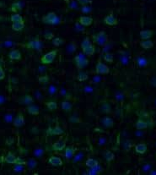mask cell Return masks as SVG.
Listing matches in <instances>:
<instances>
[{
  "mask_svg": "<svg viewBox=\"0 0 156 175\" xmlns=\"http://www.w3.org/2000/svg\"><path fill=\"white\" fill-rule=\"evenodd\" d=\"M92 40L94 43L98 44L100 46H105L108 42V36L106 31H100L98 33H95L92 36Z\"/></svg>",
  "mask_w": 156,
  "mask_h": 175,
  "instance_id": "6da1fadb",
  "label": "cell"
},
{
  "mask_svg": "<svg viewBox=\"0 0 156 175\" xmlns=\"http://www.w3.org/2000/svg\"><path fill=\"white\" fill-rule=\"evenodd\" d=\"M42 22L48 25H58L61 21L54 12H49L47 15L42 17Z\"/></svg>",
  "mask_w": 156,
  "mask_h": 175,
  "instance_id": "7a4b0ae2",
  "label": "cell"
},
{
  "mask_svg": "<svg viewBox=\"0 0 156 175\" xmlns=\"http://www.w3.org/2000/svg\"><path fill=\"white\" fill-rule=\"evenodd\" d=\"M74 64L78 70L84 69L85 66H87L89 64V59L85 58V55L84 54V53H79L78 55L75 56L74 58Z\"/></svg>",
  "mask_w": 156,
  "mask_h": 175,
  "instance_id": "3957f363",
  "label": "cell"
},
{
  "mask_svg": "<svg viewBox=\"0 0 156 175\" xmlns=\"http://www.w3.org/2000/svg\"><path fill=\"white\" fill-rule=\"evenodd\" d=\"M57 53H58V49H54V50H52V51L48 52L46 54H44L41 58L42 64H52L53 62V60L56 58Z\"/></svg>",
  "mask_w": 156,
  "mask_h": 175,
  "instance_id": "277c9868",
  "label": "cell"
},
{
  "mask_svg": "<svg viewBox=\"0 0 156 175\" xmlns=\"http://www.w3.org/2000/svg\"><path fill=\"white\" fill-rule=\"evenodd\" d=\"M25 47H26L29 49H33V50H36V51L40 52V51H42V43L39 38H35L30 42L26 43L25 44Z\"/></svg>",
  "mask_w": 156,
  "mask_h": 175,
  "instance_id": "5b68a950",
  "label": "cell"
},
{
  "mask_svg": "<svg viewBox=\"0 0 156 175\" xmlns=\"http://www.w3.org/2000/svg\"><path fill=\"white\" fill-rule=\"evenodd\" d=\"M109 67L105 64H103L100 60H99L95 66V73L98 74H109Z\"/></svg>",
  "mask_w": 156,
  "mask_h": 175,
  "instance_id": "8992f818",
  "label": "cell"
},
{
  "mask_svg": "<svg viewBox=\"0 0 156 175\" xmlns=\"http://www.w3.org/2000/svg\"><path fill=\"white\" fill-rule=\"evenodd\" d=\"M13 124L15 127H17V128L22 127L25 124V118L21 113H19L18 115L15 117V118L13 121Z\"/></svg>",
  "mask_w": 156,
  "mask_h": 175,
  "instance_id": "52a82bcc",
  "label": "cell"
},
{
  "mask_svg": "<svg viewBox=\"0 0 156 175\" xmlns=\"http://www.w3.org/2000/svg\"><path fill=\"white\" fill-rule=\"evenodd\" d=\"M104 22H105V24L110 26H116L118 24V20L112 14L106 15L104 19Z\"/></svg>",
  "mask_w": 156,
  "mask_h": 175,
  "instance_id": "ba28073f",
  "label": "cell"
},
{
  "mask_svg": "<svg viewBox=\"0 0 156 175\" xmlns=\"http://www.w3.org/2000/svg\"><path fill=\"white\" fill-rule=\"evenodd\" d=\"M76 151H77V148H74V147H73V146H67V147H65L64 157H65L68 160H69V159H71V158L74 157V153H75Z\"/></svg>",
  "mask_w": 156,
  "mask_h": 175,
  "instance_id": "9c48e42d",
  "label": "cell"
},
{
  "mask_svg": "<svg viewBox=\"0 0 156 175\" xmlns=\"http://www.w3.org/2000/svg\"><path fill=\"white\" fill-rule=\"evenodd\" d=\"M47 133L49 135H60L62 134L64 132L59 125H57L54 128H48Z\"/></svg>",
  "mask_w": 156,
  "mask_h": 175,
  "instance_id": "30bf717a",
  "label": "cell"
},
{
  "mask_svg": "<svg viewBox=\"0 0 156 175\" xmlns=\"http://www.w3.org/2000/svg\"><path fill=\"white\" fill-rule=\"evenodd\" d=\"M78 22L83 26H89L93 23V18L90 16H80L78 19Z\"/></svg>",
  "mask_w": 156,
  "mask_h": 175,
  "instance_id": "8fae6325",
  "label": "cell"
},
{
  "mask_svg": "<svg viewBox=\"0 0 156 175\" xmlns=\"http://www.w3.org/2000/svg\"><path fill=\"white\" fill-rule=\"evenodd\" d=\"M48 162L54 166V167H58V166H62V161L60 157H56V156H52L49 159H48Z\"/></svg>",
  "mask_w": 156,
  "mask_h": 175,
  "instance_id": "7c38bea8",
  "label": "cell"
},
{
  "mask_svg": "<svg viewBox=\"0 0 156 175\" xmlns=\"http://www.w3.org/2000/svg\"><path fill=\"white\" fill-rule=\"evenodd\" d=\"M52 149L56 151H61L63 149H65L66 147V142L65 141H57L55 143L52 144Z\"/></svg>",
  "mask_w": 156,
  "mask_h": 175,
  "instance_id": "4fadbf2b",
  "label": "cell"
},
{
  "mask_svg": "<svg viewBox=\"0 0 156 175\" xmlns=\"http://www.w3.org/2000/svg\"><path fill=\"white\" fill-rule=\"evenodd\" d=\"M154 34V31L151 30H141L139 35L142 40H148Z\"/></svg>",
  "mask_w": 156,
  "mask_h": 175,
  "instance_id": "5bb4252c",
  "label": "cell"
},
{
  "mask_svg": "<svg viewBox=\"0 0 156 175\" xmlns=\"http://www.w3.org/2000/svg\"><path fill=\"white\" fill-rule=\"evenodd\" d=\"M9 58L11 60H20L21 59V53L18 49H14L9 53Z\"/></svg>",
  "mask_w": 156,
  "mask_h": 175,
  "instance_id": "9a60e30c",
  "label": "cell"
},
{
  "mask_svg": "<svg viewBox=\"0 0 156 175\" xmlns=\"http://www.w3.org/2000/svg\"><path fill=\"white\" fill-rule=\"evenodd\" d=\"M83 53L86 56H92L94 53H95V47H94V45L91 44L89 47H85L84 49H83Z\"/></svg>",
  "mask_w": 156,
  "mask_h": 175,
  "instance_id": "2e32d148",
  "label": "cell"
},
{
  "mask_svg": "<svg viewBox=\"0 0 156 175\" xmlns=\"http://www.w3.org/2000/svg\"><path fill=\"white\" fill-rule=\"evenodd\" d=\"M147 145L144 144V143H140V144H138L137 146H135V151L139 154H144L146 151H147Z\"/></svg>",
  "mask_w": 156,
  "mask_h": 175,
  "instance_id": "e0dca14e",
  "label": "cell"
},
{
  "mask_svg": "<svg viewBox=\"0 0 156 175\" xmlns=\"http://www.w3.org/2000/svg\"><path fill=\"white\" fill-rule=\"evenodd\" d=\"M27 112L31 114V115H38L39 113H40V110H39V107L35 106V105H28L27 107Z\"/></svg>",
  "mask_w": 156,
  "mask_h": 175,
  "instance_id": "ac0fdd59",
  "label": "cell"
},
{
  "mask_svg": "<svg viewBox=\"0 0 156 175\" xmlns=\"http://www.w3.org/2000/svg\"><path fill=\"white\" fill-rule=\"evenodd\" d=\"M136 128L139 130H145L148 128L149 124L146 121L144 120H142V119H139L137 122H136V124H135Z\"/></svg>",
  "mask_w": 156,
  "mask_h": 175,
  "instance_id": "d6986e66",
  "label": "cell"
},
{
  "mask_svg": "<svg viewBox=\"0 0 156 175\" xmlns=\"http://www.w3.org/2000/svg\"><path fill=\"white\" fill-rule=\"evenodd\" d=\"M12 29L15 31H20L25 27V21H19V22H14L11 26Z\"/></svg>",
  "mask_w": 156,
  "mask_h": 175,
  "instance_id": "ffe728a7",
  "label": "cell"
},
{
  "mask_svg": "<svg viewBox=\"0 0 156 175\" xmlns=\"http://www.w3.org/2000/svg\"><path fill=\"white\" fill-rule=\"evenodd\" d=\"M22 9V6H21V3L19 2H15L11 4V7L9 9L10 11L14 12V13H18L19 11H21Z\"/></svg>",
  "mask_w": 156,
  "mask_h": 175,
  "instance_id": "44dd1931",
  "label": "cell"
},
{
  "mask_svg": "<svg viewBox=\"0 0 156 175\" xmlns=\"http://www.w3.org/2000/svg\"><path fill=\"white\" fill-rule=\"evenodd\" d=\"M102 124L106 128H112L114 126V122L110 117H105L102 119Z\"/></svg>",
  "mask_w": 156,
  "mask_h": 175,
  "instance_id": "7402d4cb",
  "label": "cell"
},
{
  "mask_svg": "<svg viewBox=\"0 0 156 175\" xmlns=\"http://www.w3.org/2000/svg\"><path fill=\"white\" fill-rule=\"evenodd\" d=\"M15 159L16 157L15 156V154L9 151V152L7 154V156L4 157V161L7 162V163H9V164H14L15 161Z\"/></svg>",
  "mask_w": 156,
  "mask_h": 175,
  "instance_id": "603a6c76",
  "label": "cell"
},
{
  "mask_svg": "<svg viewBox=\"0 0 156 175\" xmlns=\"http://www.w3.org/2000/svg\"><path fill=\"white\" fill-rule=\"evenodd\" d=\"M140 46L143 49H150L154 47V43L150 40H143L140 42Z\"/></svg>",
  "mask_w": 156,
  "mask_h": 175,
  "instance_id": "cb8c5ba5",
  "label": "cell"
},
{
  "mask_svg": "<svg viewBox=\"0 0 156 175\" xmlns=\"http://www.w3.org/2000/svg\"><path fill=\"white\" fill-rule=\"evenodd\" d=\"M45 105L47 106V109L49 111H55L58 108V103L56 102H52V101H49V102H45Z\"/></svg>",
  "mask_w": 156,
  "mask_h": 175,
  "instance_id": "d4e9b609",
  "label": "cell"
},
{
  "mask_svg": "<svg viewBox=\"0 0 156 175\" xmlns=\"http://www.w3.org/2000/svg\"><path fill=\"white\" fill-rule=\"evenodd\" d=\"M21 101H22V103H24L25 105H31L34 102V99L30 95H25L22 97Z\"/></svg>",
  "mask_w": 156,
  "mask_h": 175,
  "instance_id": "484cf974",
  "label": "cell"
},
{
  "mask_svg": "<svg viewBox=\"0 0 156 175\" xmlns=\"http://www.w3.org/2000/svg\"><path fill=\"white\" fill-rule=\"evenodd\" d=\"M62 106V108L65 111V112H70L73 108V106L72 104L68 101H63L61 104Z\"/></svg>",
  "mask_w": 156,
  "mask_h": 175,
  "instance_id": "4316f807",
  "label": "cell"
},
{
  "mask_svg": "<svg viewBox=\"0 0 156 175\" xmlns=\"http://www.w3.org/2000/svg\"><path fill=\"white\" fill-rule=\"evenodd\" d=\"M101 110L103 113L105 114H110L111 112V108H110V105L108 102H103L101 105Z\"/></svg>",
  "mask_w": 156,
  "mask_h": 175,
  "instance_id": "83f0119b",
  "label": "cell"
},
{
  "mask_svg": "<svg viewBox=\"0 0 156 175\" xmlns=\"http://www.w3.org/2000/svg\"><path fill=\"white\" fill-rule=\"evenodd\" d=\"M98 164H99V163H98V161L94 160L93 158H89V159H87L86 161H85V165H86L87 167L90 168L94 167V166H96V165H98Z\"/></svg>",
  "mask_w": 156,
  "mask_h": 175,
  "instance_id": "f1b7e54d",
  "label": "cell"
},
{
  "mask_svg": "<svg viewBox=\"0 0 156 175\" xmlns=\"http://www.w3.org/2000/svg\"><path fill=\"white\" fill-rule=\"evenodd\" d=\"M38 81L39 83L42 84V85H46L49 82V76L47 74H44V75H41L38 78Z\"/></svg>",
  "mask_w": 156,
  "mask_h": 175,
  "instance_id": "f546056e",
  "label": "cell"
},
{
  "mask_svg": "<svg viewBox=\"0 0 156 175\" xmlns=\"http://www.w3.org/2000/svg\"><path fill=\"white\" fill-rule=\"evenodd\" d=\"M10 20L14 23V22H19V21H23V18L22 16L19 14H14V15H11L10 17Z\"/></svg>",
  "mask_w": 156,
  "mask_h": 175,
  "instance_id": "4dcf8cb0",
  "label": "cell"
},
{
  "mask_svg": "<svg viewBox=\"0 0 156 175\" xmlns=\"http://www.w3.org/2000/svg\"><path fill=\"white\" fill-rule=\"evenodd\" d=\"M114 157H115V155H114V153L113 152H111L110 151H106V152H105V158H106V160L108 162H110V161H111L114 159Z\"/></svg>",
  "mask_w": 156,
  "mask_h": 175,
  "instance_id": "1f68e13d",
  "label": "cell"
},
{
  "mask_svg": "<svg viewBox=\"0 0 156 175\" xmlns=\"http://www.w3.org/2000/svg\"><path fill=\"white\" fill-rule=\"evenodd\" d=\"M64 43V40L62 38L60 37H55L52 39V44L55 46V47H60L61 45Z\"/></svg>",
  "mask_w": 156,
  "mask_h": 175,
  "instance_id": "d6a6232c",
  "label": "cell"
},
{
  "mask_svg": "<svg viewBox=\"0 0 156 175\" xmlns=\"http://www.w3.org/2000/svg\"><path fill=\"white\" fill-rule=\"evenodd\" d=\"M26 165H28L30 169H34L37 166V161L33 158H31L28 161H26Z\"/></svg>",
  "mask_w": 156,
  "mask_h": 175,
  "instance_id": "836d02e7",
  "label": "cell"
},
{
  "mask_svg": "<svg viewBox=\"0 0 156 175\" xmlns=\"http://www.w3.org/2000/svg\"><path fill=\"white\" fill-rule=\"evenodd\" d=\"M78 81H84L88 79V74L85 72H79L78 74V77H77Z\"/></svg>",
  "mask_w": 156,
  "mask_h": 175,
  "instance_id": "e575fe53",
  "label": "cell"
},
{
  "mask_svg": "<svg viewBox=\"0 0 156 175\" xmlns=\"http://www.w3.org/2000/svg\"><path fill=\"white\" fill-rule=\"evenodd\" d=\"M91 43H90V38L87 36V37H85L84 39V41L81 43V47H82V50L83 49H84L85 47H89L90 45H91Z\"/></svg>",
  "mask_w": 156,
  "mask_h": 175,
  "instance_id": "d590c367",
  "label": "cell"
},
{
  "mask_svg": "<svg viewBox=\"0 0 156 175\" xmlns=\"http://www.w3.org/2000/svg\"><path fill=\"white\" fill-rule=\"evenodd\" d=\"M44 154V150L42 149V148H38V149H35V151H34V155L36 157H42Z\"/></svg>",
  "mask_w": 156,
  "mask_h": 175,
  "instance_id": "8d00e7d4",
  "label": "cell"
},
{
  "mask_svg": "<svg viewBox=\"0 0 156 175\" xmlns=\"http://www.w3.org/2000/svg\"><path fill=\"white\" fill-rule=\"evenodd\" d=\"M103 58H104V60H105L106 62L110 63V64H111V63L113 62V56H112L110 53H106L103 56Z\"/></svg>",
  "mask_w": 156,
  "mask_h": 175,
  "instance_id": "74e56055",
  "label": "cell"
},
{
  "mask_svg": "<svg viewBox=\"0 0 156 175\" xmlns=\"http://www.w3.org/2000/svg\"><path fill=\"white\" fill-rule=\"evenodd\" d=\"M76 49H77V46H76V44L74 43V42L71 43L69 44V46L68 47V50L70 53H74L76 51Z\"/></svg>",
  "mask_w": 156,
  "mask_h": 175,
  "instance_id": "f35d334b",
  "label": "cell"
},
{
  "mask_svg": "<svg viewBox=\"0 0 156 175\" xmlns=\"http://www.w3.org/2000/svg\"><path fill=\"white\" fill-rule=\"evenodd\" d=\"M44 37H45V39H47V40H52V39H53V37H54V33L52 32V31H47V32H45V34H44Z\"/></svg>",
  "mask_w": 156,
  "mask_h": 175,
  "instance_id": "ab89813d",
  "label": "cell"
},
{
  "mask_svg": "<svg viewBox=\"0 0 156 175\" xmlns=\"http://www.w3.org/2000/svg\"><path fill=\"white\" fill-rule=\"evenodd\" d=\"M14 164H18V165H26V161L22 159L21 157H16L15 161Z\"/></svg>",
  "mask_w": 156,
  "mask_h": 175,
  "instance_id": "60d3db41",
  "label": "cell"
},
{
  "mask_svg": "<svg viewBox=\"0 0 156 175\" xmlns=\"http://www.w3.org/2000/svg\"><path fill=\"white\" fill-rule=\"evenodd\" d=\"M78 3L82 6H86L88 4L92 3V0H77Z\"/></svg>",
  "mask_w": 156,
  "mask_h": 175,
  "instance_id": "b9f144b4",
  "label": "cell"
},
{
  "mask_svg": "<svg viewBox=\"0 0 156 175\" xmlns=\"http://www.w3.org/2000/svg\"><path fill=\"white\" fill-rule=\"evenodd\" d=\"M57 91H58V90H57V88L55 87L54 86H50L49 88H48V92H49V94L51 96H53Z\"/></svg>",
  "mask_w": 156,
  "mask_h": 175,
  "instance_id": "7bdbcfd3",
  "label": "cell"
},
{
  "mask_svg": "<svg viewBox=\"0 0 156 175\" xmlns=\"http://www.w3.org/2000/svg\"><path fill=\"white\" fill-rule=\"evenodd\" d=\"M138 64H139V65L141 66V67L145 66V65L147 64V60H146L145 58H139V59H138Z\"/></svg>",
  "mask_w": 156,
  "mask_h": 175,
  "instance_id": "ee69618b",
  "label": "cell"
},
{
  "mask_svg": "<svg viewBox=\"0 0 156 175\" xmlns=\"http://www.w3.org/2000/svg\"><path fill=\"white\" fill-rule=\"evenodd\" d=\"M75 28H76V30H78V31H84V28L83 27V26L79 23V22H77L76 24H75Z\"/></svg>",
  "mask_w": 156,
  "mask_h": 175,
  "instance_id": "f6af8a7d",
  "label": "cell"
},
{
  "mask_svg": "<svg viewBox=\"0 0 156 175\" xmlns=\"http://www.w3.org/2000/svg\"><path fill=\"white\" fill-rule=\"evenodd\" d=\"M15 167L14 168V170L15 171V172H21V171H23V166L24 165H18V164H15Z\"/></svg>",
  "mask_w": 156,
  "mask_h": 175,
  "instance_id": "bcb514c9",
  "label": "cell"
},
{
  "mask_svg": "<svg viewBox=\"0 0 156 175\" xmlns=\"http://www.w3.org/2000/svg\"><path fill=\"white\" fill-rule=\"evenodd\" d=\"M90 10H91V9H90V7H87V5H86V6L82 7V12H83V13L88 14V13H90Z\"/></svg>",
  "mask_w": 156,
  "mask_h": 175,
  "instance_id": "7dc6e473",
  "label": "cell"
},
{
  "mask_svg": "<svg viewBox=\"0 0 156 175\" xmlns=\"http://www.w3.org/2000/svg\"><path fill=\"white\" fill-rule=\"evenodd\" d=\"M4 78H5V72H4V70H3V67L0 66V80H3Z\"/></svg>",
  "mask_w": 156,
  "mask_h": 175,
  "instance_id": "c3c4849f",
  "label": "cell"
},
{
  "mask_svg": "<svg viewBox=\"0 0 156 175\" xmlns=\"http://www.w3.org/2000/svg\"><path fill=\"white\" fill-rule=\"evenodd\" d=\"M14 143V139L13 138H9L6 140V145L7 146H11Z\"/></svg>",
  "mask_w": 156,
  "mask_h": 175,
  "instance_id": "681fc988",
  "label": "cell"
},
{
  "mask_svg": "<svg viewBox=\"0 0 156 175\" xmlns=\"http://www.w3.org/2000/svg\"><path fill=\"white\" fill-rule=\"evenodd\" d=\"M106 141V140L105 138H100V140H99V145L101 146V145L105 144Z\"/></svg>",
  "mask_w": 156,
  "mask_h": 175,
  "instance_id": "f907efd6",
  "label": "cell"
},
{
  "mask_svg": "<svg viewBox=\"0 0 156 175\" xmlns=\"http://www.w3.org/2000/svg\"><path fill=\"white\" fill-rule=\"evenodd\" d=\"M3 102V97L0 96V104H2Z\"/></svg>",
  "mask_w": 156,
  "mask_h": 175,
  "instance_id": "816d5d0a",
  "label": "cell"
},
{
  "mask_svg": "<svg viewBox=\"0 0 156 175\" xmlns=\"http://www.w3.org/2000/svg\"><path fill=\"white\" fill-rule=\"evenodd\" d=\"M150 174H156V171H154V170L151 171V172H150Z\"/></svg>",
  "mask_w": 156,
  "mask_h": 175,
  "instance_id": "f5cc1de1",
  "label": "cell"
},
{
  "mask_svg": "<svg viewBox=\"0 0 156 175\" xmlns=\"http://www.w3.org/2000/svg\"><path fill=\"white\" fill-rule=\"evenodd\" d=\"M3 161H4V158H3V157H0V162H2Z\"/></svg>",
  "mask_w": 156,
  "mask_h": 175,
  "instance_id": "db71d44e",
  "label": "cell"
},
{
  "mask_svg": "<svg viewBox=\"0 0 156 175\" xmlns=\"http://www.w3.org/2000/svg\"><path fill=\"white\" fill-rule=\"evenodd\" d=\"M2 64H3V61H2V59L0 58V66H2Z\"/></svg>",
  "mask_w": 156,
  "mask_h": 175,
  "instance_id": "11a10c76",
  "label": "cell"
},
{
  "mask_svg": "<svg viewBox=\"0 0 156 175\" xmlns=\"http://www.w3.org/2000/svg\"><path fill=\"white\" fill-rule=\"evenodd\" d=\"M155 146H156V145H155Z\"/></svg>",
  "mask_w": 156,
  "mask_h": 175,
  "instance_id": "9f6ffc18",
  "label": "cell"
},
{
  "mask_svg": "<svg viewBox=\"0 0 156 175\" xmlns=\"http://www.w3.org/2000/svg\"><path fill=\"white\" fill-rule=\"evenodd\" d=\"M155 86H156V85H155Z\"/></svg>",
  "mask_w": 156,
  "mask_h": 175,
  "instance_id": "6f0895ef",
  "label": "cell"
}]
</instances>
